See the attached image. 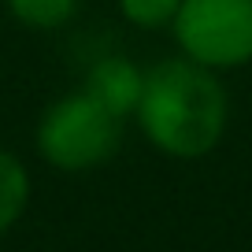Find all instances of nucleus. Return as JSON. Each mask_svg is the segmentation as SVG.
Wrapping results in <instances>:
<instances>
[{
  "label": "nucleus",
  "instance_id": "5",
  "mask_svg": "<svg viewBox=\"0 0 252 252\" xmlns=\"http://www.w3.org/2000/svg\"><path fill=\"white\" fill-rule=\"evenodd\" d=\"M30 204V171L15 152L0 149V237L23 219Z\"/></svg>",
  "mask_w": 252,
  "mask_h": 252
},
{
  "label": "nucleus",
  "instance_id": "1",
  "mask_svg": "<svg viewBox=\"0 0 252 252\" xmlns=\"http://www.w3.org/2000/svg\"><path fill=\"white\" fill-rule=\"evenodd\" d=\"M134 119L141 137L163 156L200 159L226 134L230 96L219 71H208L186 56H171L145 71Z\"/></svg>",
  "mask_w": 252,
  "mask_h": 252
},
{
  "label": "nucleus",
  "instance_id": "2",
  "mask_svg": "<svg viewBox=\"0 0 252 252\" xmlns=\"http://www.w3.org/2000/svg\"><path fill=\"white\" fill-rule=\"evenodd\" d=\"M123 119L96 104L86 89L67 93L45 108L37 119V156L63 174H86L104 167L119 152Z\"/></svg>",
  "mask_w": 252,
  "mask_h": 252
},
{
  "label": "nucleus",
  "instance_id": "3",
  "mask_svg": "<svg viewBox=\"0 0 252 252\" xmlns=\"http://www.w3.org/2000/svg\"><path fill=\"white\" fill-rule=\"evenodd\" d=\"M171 33L186 60L237 71L252 63V0H182Z\"/></svg>",
  "mask_w": 252,
  "mask_h": 252
},
{
  "label": "nucleus",
  "instance_id": "6",
  "mask_svg": "<svg viewBox=\"0 0 252 252\" xmlns=\"http://www.w3.org/2000/svg\"><path fill=\"white\" fill-rule=\"evenodd\" d=\"M4 4L30 30H60L78 15L82 0H4Z\"/></svg>",
  "mask_w": 252,
  "mask_h": 252
},
{
  "label": "nucleus",
  "instance_id": "4",
  "mask_svg": "<svg viewBox=\"0 0 252 252\" xmlns=\"http://www.w3.org/2000/svg\"><path fill=\"white\" fill-rule=\"evenodd\" d=\"M82 89L96 104H104L115 119H134L137 104H141V89H145V71L126 56H104L89 67Z\"/></svg>",
  "mask_w": 252,
  "mask_h": 252
},
{
  "label": "nucleus",
  "instance_id": "7",
  "mask_svg": "<svg viewBox=\"0 0 252 252\" xmlns=\"http://www.w3.org/2000/svg\"><path fill=\"white\" fill-rule=\"evenodd\" d=\"M119 15L137 30H163L174 23L182 0H115Z\"/></svg>",
  "mask_w": 252,
  "mask_h": 252
}]
</instances>
